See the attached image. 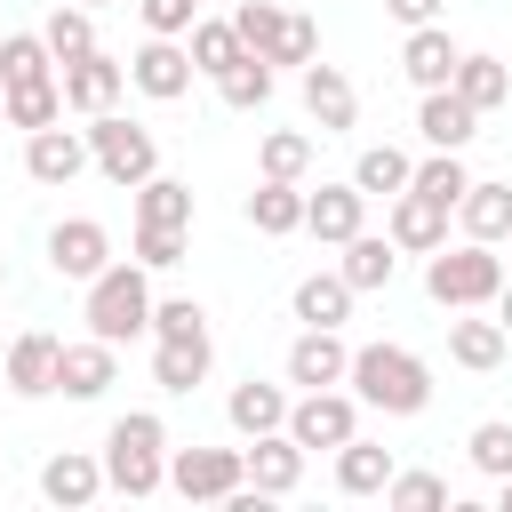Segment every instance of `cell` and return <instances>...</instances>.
<instances>
[{"label": "cell", "instance_id": "1", "mask_svg": "<svg viewBox=\"0 0 512 512\" xmlns=\"http://www.w3.org/2000/svg\"><path fill=\"white\" fill-rule=\"evenodd\" d=\"M352 384H360V400L368 408H384V416H416L424 408V360L416 352H400V344H368V352H352V368H344Z\"/></svg>", "mask_w": 512, "mask_h": 512}, {"label": "cell", "instance_id": "2", "mask_svg": "<svg viewBox=\"0 0 512 512\" xmlns=\"http://www.w3.org/2000/svg\"><path fill=\"white\" fill-rule=\"evenodd\" d=\"M144 320H152V288H144V272L104 264V272L88 280V328H96L104 344H128Z\"/></svg>", "mask_w": 512, "mask_h": 512}, {"label": "cell", "instance_id": "3", "mask_svg": "<svg viewBox=\"0 0 512 512\" xmlns=\"http://www.w3.org/2000/svg\"><path fill=\"white\" fill-rule=\"evenodd\" d=\"M232 24H240V48H256L264 64H304V56L320 48V32H312L304 16H288L280 0H248Z\"/></svg>", "mask_w": 512, "mask_h": 512}, {"label": "cell", "instance_id": "4", "mask_svg": "<svg viewBox=\"0 0 512 512\" xmlns=\"http://www.w3.org/2000/svg\"><path fill=\"white\" fill-rule=\"evenodd\" d=\"M104 472L128 496H152L160 488V416H120L112 440H104Z\"/></svg>", "mask_w": 512, "mask_h": 512}, {"label": "cell", "instance_id": "5", "mask_svg": "<svg viewBox=\"0 0 512 512\" xmlns=\"http://www.w3.org/2000/svg\"><path fill=\"white\" fill-rule=\"evenodd\" d=\"M424 288L440 296V304H480V296H496L504 288V264L472 240V248H440L432 256V272H424Z\"/></svg>", "mask_w": 512, "mask_h": 512}, {"label": "cell", "instance_id": "6", "mask_svg": "<svg viewBox=\"0 0 512 512\" xmlns=\"http://www.w3.org/2000/svg\"><path fill=\"white\" fill-rule=\"evenodd\" d=\"M88 152H96V168H104L112 184H144L152 160H160L152 136H144L136 120H104V112H96V128H88Z\"/></svg>", "mask_w": 512, "mask_h": 512}, {"label": "cell", "instance_id": "7", "mask_svg": "<svg viewBox=\"0 0 512 512\" xmlns=\"http://www.w3.org/2000/svg\"><path fill=\"white\" fill-rule=\"evenodd\" d=\"M104 256H112V232H104L96 216H64V224L48 232V264H56L64 280H96Z\"/></svg>", "mask_w": 512, "mask_h": 512}, {"label": "cell", "instance_id": "8", "mask_svg": "<svg viewBox=\"0 0 512 512\" xmlns=\"http://www.w3.org/2000/svg\"><path fill=\"white\" fill-rule=\"evenodd\" d=\"M344 368H352V352L336 344V328H304L296 344H288V384H344Z\"/></svg>", "mask_w": 512, "mask_h": 512}, {"label": "cell", "instance_id": "9", "mask_svg": "<svg viewBox=\"0 0 512 512\" xmlns=\"http://www.w3.org/2000/svg\"><path fill=\"white\" fill-rule=\"evenodd\" d=\"M288 440H296V448H344V440H352V400H336V392L320 384V392L288 416Z\"/></svg>", "mask_w": 512, "mask_h": 512}, {"label": "cell", "instance_id": "10", "mask_svg": "<svg viewBox=\"0 0 512 512\" xmlns=\"http://www.w3.org/2000/svg\"><path fill=\"white\" fill-rule=\"evenodd\" d=\"M128 80H136L144 96H184V80H192V48H176V32H160L152 48H136Z\"/></svg>", "mask_w": 512, "mask_h": 512}, {"label": "cell", "instance_id": "11", "mask_svg": "<svg viewBox=\"0 0 512 512\" xmlns=\"http://www.w3.org/2000/svg\"><path fill=\"white\" fill-rule=\"evenodd\" d=\"M120 80H128V64H112L104 48H88V56H72V64H64V104L104 112V104L120 96Z\"/></svg>", "mask_w": 512, "mask_h": 512}, {"label": "cell", "instance_id": "12", "mask_svg": "<svg viewBox=\"0 0 512 512\" xmlns=\"http://www.w3.org/2000/svg\"><path fill=\"white\" fill-rule=\"evenodd\" d=\"M168 472H176L184 496H232V488H240V456H232V448H184Z\"/></svg>", "mask_w": 512, "mask_h": 512}, {"label": "cell", "instance_id": "13", "mask_svg": "<svg viewBox=\"0 0 512 512\" xmlns=\"http://www.w3.org/2000/svg\"><path fill=\"white\" fill-rule=\"evenodd\" d=\"M400 64H408V80H416V88H448V72H456V40H448L440 24H408Z\"/></svg>", "mask_w": 512, "mask_h": 512}, {"label": "cell", "instance_id": "14", "mask_svg": "<svg viewBox=\"0 0 512 512\" xmlns=\"http://www.w3.org/2000/svg\"><path fill=\"white\" fill-rule=\"evenodd\" d=\"M80 160H88V144H80L72 128H56V120H48V128H32V152H24V168H32L40 184H72V176H80Z\"/></svg>", "mask_w": 512, "mask_h": 512}, {"label": "cell", "instance_id": "15", "mask_svg": "<svg viewBox=\"0 0 512 512\" xmlns=\"http://www.w3.org/2000/svg\"><path fill=\"white\" fill-rule=\"evenodd\" d=\"M360 184H320V192H304V224L320 232V240H352L360 232Z\"/></svg>", "mask_w": 512, "mask_h": 512}, {"label": "cell", "instance_id": "16", "mask_svg": "<svg viewBox=\"0 0 512 512\" xmlns=\"http://www.w3.org/2000/svg\"><path fill=\"white\" fill-rule=\"evenodd\" d=\"M56 352H64V344H56L48 328H24V336L8 344V384H16V392H56Z\"/></svg>", "mask_w": 512, "mask_h": 512}, {"label": "cell", "instance_id": "17", "mask_svg": "<svg viewBox=\"0 0 512 512\" xmlns=\"http://www.w3.org/2000/svg\"><path fill=\"white\" fill-rule=\"evenodd\" d=\"M240 472H256V488H264V496H280V488H296L304 448H296V440H280V432H256V448L240 456Z\"/></svg>", "mask_w": 512, "mask_h": 512}, {"label": "cell", "instance_id": "18", "mask_svg": "<svg viewBox=\"0 0 512 512\" xmlns=\"http://www.w3.org/2000/svg\"><path fill=\"white\" fill-rule=\"evenodd\" d=\"M304 104H312L320 128H352V112H360V96H352V80H344L336 64H312V72H304Z\"/></svg>", "mask_w": 512, "mask_h": 512}, {"label": "cell", "instance_id": "19", "mask_svg": "<svg viewBox=\"0 0 512 512\" xmlns=\"http://www.w3.org/2000/svg\"><path fill=\"white\" fill-rule=\"evenodd\" d=\"M472 120H480V112H472L456 88H424V112H416V128H424L440 152H456V144L472 136Z\"/></svg>", "mask_w": 512, "mask_h": 512}, {"label": "cell", "instance_id": "20", "mask_svg": "<svg viewBox=\"0 0 512 512\" xmlns=\"http://www.w3.org/2000/svg\"><path fill=\"white\" fill-rule=\"evenodd\" d=\"M352 312V280L344 272H312V280H296V320L304 328H336Z\"/></svg>", "mask_w": 512, "mask_h": 512}, {"label": "cell", "instance_id": "21", "mask_svg": "<svg viewBox=\"0 0 512 512\" xmlns=\"http://www.w3.org/2000/svg\"><path fill=\"white\" fill-rule=\"evenodd\" d=\"M152 376H160L168 392H192V384L208 376V328H200V336H160V352H152Z\"/></svg>", "mask_w": 512, "mask_h": 512}, {"label": "cell", "instance_id": "22", "mask_svg": "<svg viewBox=\"0 0 512 512\" xmlns=\"http://www.w3.org/2000/svg\"><path fill=\"white\" fill-rule=\"evenodd\" d=\"M56 384H64V392H80V400H88V392H104V384H112V344H104V336L64 344V352H56Z\"/></svg>", "mask_w": 512, "mask_h": 512}, {"label": "cell", "instance_id": "23", "mask_svg": "<svg viewBox=\"0 0 512 512\" xmlns=\"http://www.w3.org/2000/svg\"><path fill=\"white\" fill-rule=\"evenodd\" d=\"M448 88H456V96H464L472 112H488V104H504V96H512V72H504L496 56H456Z\"/></svg>", "mask_w": 512, "mask_h": 512}, {"label": "cell", "instance_id": "24", "mask_svg": "<svg viewBox=\"0 0 512 512\" xmlns=\"http://www.w3.org/2000/svg\"><path fill=\"white\" fill-rule=\"evenodd\" d=\"M440 216H448V208H432L424 192H400V200H392L384 240H392V248H440Z\"/></svg>", "mask_w": 512, "mask_h": 512}, {"label": "cell", "instance_id": "25", "mask_svg": "<svg viewBox=\"0 0 512 512\" xmlns=\"http://www.w3.org/2000/svg\"><path fill=\"white\" fill-rule=\"evenodd\" d=\"M248 224H256V232H296V224H304V192L280 184V176H264V184L248 192Z\"/></svg>", "mask_w": 512, "mask_h": 512}, {"label": "cell", "instance_id": "26", "mask_svg": "<svg viewBox=\"0 0 512 512\" xmlns=\"http://www.w3.org/2000/svg\"><path fill=\"white\" fill-rule=\"evenodd\" d=\"M136 224H192V184L144 176V184H136Z\"/></svg>", "mask_w": 512, "mask_h": 512}, {"label": "cell", "instance_id": "27", "mask_svg": "<svg viewBox=\"0 0 512 512\" xmlns=\"http://www.w3.org/2000/svg\"><path fill=\"white\" fill-rule=\"evenodd\" d=\"M504 344H512V328H504V320H456V328H448V352H456L464 368H496V360H504Z\"/></svg>", "mask_w": 512, "mask_h": 512}, {"label": "cell", "instance_id": "28", "mask_svg": "<svg viewBox=\"0 0 512 512\" xmlns=\"http://www.w3.org/2000/svg\"><path fill=\"white\" fill-rule=\"evenodd\" d=\"M464 224H472V240H496V232H512V184H464Z\"/></svg>", "mask_w": 512, "mask_h": 512}, {"label": "cell", "instance_id": "29", "mask_svg": "<svg viewBox=\"0 0 512 512\" xmlns=\"http://www.w3.org/2000/svg\"><path fill=\"white\" fill-rule=\"evenodd\" d=\"M64 112V80H16L8 88V128H48Z\"/></svg>", "mask_w": 512, "mask_h": 512}, {"label": "cell", "instance_id": "30", "mask_svg": "<svg viewBox=\"0 0 512 512\" xmlns=\"http://www.w3.org/2000/svg\"><path fill=\"white\" fill-rule=\"evenodd\" d=\"M232 424H240V432H280V424H288L280 384H256V376H248V384L232 392Z\"/></svg>", "mask_w": 512, "mask_h": 512}, {"label": "cell", "instance_id": "31", "mask_svg": "<svg viewBox=\"0 0 512 512\" xmlns=\"http://www.w3.org/2000/svg\"><path fill=\"white\" fill-rule=\"evenodd\" d=\"M216 88H224V104H264V96H272V64H264L256 48H240V56L216 72Z\"/></svg>", "mask_w": 512, "mask_h": 512}, {"label": "cell", "instance_id": "32", "mask_svg": "<svg viewBox=\"0 0 512 512\" xmlns=\"http://www.w3.org/2000/svg\"><path fill=\"white\" fill-rule=\"evenodd\" d=\"M464 184H472V176L456 168V152H432L424 168H408V192H424L432 208H456V200H464Z\"/></svg>", "mask_w": 512, "mask_h": 512}, {"label": "cell", "instance_id": "33", "mask_svg": "<svg viewBox=\"0 0 512 512\" xmlns=\"http://www.w3.org/2000/svg\"><path fill=\"white\" fill-rule=\"evenodd\" d=\"M336 480H344L352 496H368V488H384V480H392V448H368V440H344V456H336Z\"/></svg>", "mask_w": 512, "mask_h": 512}, {"label": "cell", "instance_id": "34", "mask_svg": "<svg viewBox=\"0 0 512 512\" xmlns=\"http://www.w3.org/2000/svg\"><path fill=\"white\" fill-rule=\"evenodd\" d=\"M392 264H400V256H392V240H360V232L344 240V280H352V288H384V280H392Z\"/></svg>", "mask_w": 512, "mask_h": 512}, {"label": "cell", "instance_id": "35", "mask_svg": "<svg viewBox=\"0 0 512 512\" xmlns=\"http://www.w3.org/2000/svg\"><path fill=\"white\" fill-rule=\"evenodd\" d=\"M40 488H48L56 504H88V496H96V464L64 448V456H48V472H40Z\"/></svg>", "mask_w": 512, "mask_h": 512}, {"label": "cell", "instance_id": "36", "mask_svg": "<svg viewBox=\"0 0 512 512\" xmlns=\"http://www.w3.org/2000/svg\"><path fill=\"white\" fill-rule=\"evenodd\" d=\"M40 40H48V56H56V64H72V56H88V48H96V24H88L80 8H56Z\"/></svg>", "mask_w": 512, "mask_h": 512}, {"label": "cell", "instance_id": "37", "mask_svg": "<svg viewBox=\"0 0 512 512\" xmlns=\"http://www.w3.org/2000/svg\"><path fill=\"white\" fill-rule=\"evenodd\" d=\"M0 80H8V88H16V80H48V40L8 32V40H0Z\"/></svg>", "mask_w": 512, "mask_h": 512}, {"label": "cell", "instance_id": "38", "mask_svg": "<svg viewBox=\"0 0 512 512\" xmlns=\"http://www.w3.org/2000/svg\"><path fill=\"white\" fill-rule=\"evenodd\" d=\"M352 184H360V192H408V152H392V144H368Z\"/></svg>", "mask_w": 512, "mask_h": 512}, {"label": "cell", "instance_id": "39", "mask_svg": "<svg viewBox=\"0 0 512 512\" xmlns=\"http://www.w3.org/2000/svg\"><path fill=\"white\" fill-rule=\"evenodd\" d=\"M232 56H240V24H192V64L224 72Z\"/></svg>", "mask_w": 512, "mask_h": 512}, {"label": "cell", "instance_id": "40", "mask_svg": "<svg viewBox=\"0 0 512 512\" xmlns=\"http://www.w3.org/2000/svg\"><path fill=\"white\" fill-rule=\"evenodd\" d=\"M304 160H312V144H304L296 128H280V136H264V176H280V184H296V176H304Z\"/></svg>", "mask_w": 512, "mask_h": 512}, {"label": "cell", "instance_id": "41", "mask_svg": "<svg viewBox=\"0 0 512 512\" xmlns=\"http://www.w3.org/2000/svg\"><path fill=\"white\" fill-rule=\"evenodd\" d=\"M472 464L504 480V472H512V424H480V432H472Z\"/></svg>", "mask_w": 512, "mask_h": 512}, {"label": "cell", "instance_id": "42", "mask_svg": "<svg viewBox=\"0 0 512 512\" xmlns=\"http://www.w3.org/2000/svg\"><path fill=\"white\" fill-rule=\"evenodd\" d=\"M136 256L144 264H176L184 256V224H136Z\"/></svg>", "mask_w": 512, "mask_h": 512}, {"label": "cell", "instance_id": "43", "mask_svg": "<svg viewBox=\"0 0 512 512\" xmlns=\"http://www.w3.org/2000/svg\"><path fill=\"white\" fill-rule=\"evenodd\" d=\"M384 496H392V504H400V512H432V504H440V496H448V488H440V480H432V472H408V480H384Z\"/></svg>", "mask_w": 512, "mask_h": 512}, {"label": "cell", "instance_id": "44", "mask_svg": "<svg viewBox=\"0 0 512 512\" xmlns=\"http://www.w3.org/2000/svg\"><path fill=\"white\" fill-rule=\"evenodd\" d=\"M152 328H160V336H200V304H192V296H176V304H160V312H152Z\"/></svg>", "mask_w": 512, "mask_h": 512}, {"label": "cell", "instance_id": "45", "mask_svg": "<svg viewBox=\"0 0 512 512\" xmlns=\"http://www.w3.org/2000/svg\"><path fill=\"white\" fill-rule=\"evenodd\" d=\"M136 8H144L152 32H184V24H192V0H136Z\"/></svg>", "mask_w": 512, "mask_h": 512}, {"label": "cell", "instance_id": "46", "mask_svg": "<svg viewBox=\"0 0 512 512\" xmlns=\"http://www.w3.org/2000/svg\"><path fill=\"white\" fill-rule=\"evenodd\" d=\"M384 8H392L400 24H432V16H440V0H384Z\"/></svg>", "mask_w": 512, "mask_h": 512}, {"label": "cell", "instance_id": "47", "mask_svg": "<svg viewBox=\"0 0 512 512\" xmlns=\"http://www.w3.org/2000/svg\"><path fill=\"white\" fill-rule=\"evenodd\" d=\"M504 328H512V288H504Z\"/></svg>", "mask_w": 512, "mask_h": 512}, {"label": "cell", "instance_id": "48", "mask_svg": "<svg viewBox=\"0 0 512 512\" xmlns=\"http://www.w3.org/2000/svg\"><path fill=\"white\" fill-rule=\"evenodd\" d=\"M504 504H512V472H504Z\"/></svg>", "mask_w": 512, "mask_h": 512}, {"label": "cell", "instance_id": "49", "mask_svg": "<svg viewBox=\"0 0 512 512\" xmlns=\"http://www.w3.org/2000/svg\"><path fill=\"white\" fill-rule=\"evenodd\" d=\"M88 8H96V0H88Z\"/></svg>", "mask_w": 512, "mask_h": 512}]
</instances>
